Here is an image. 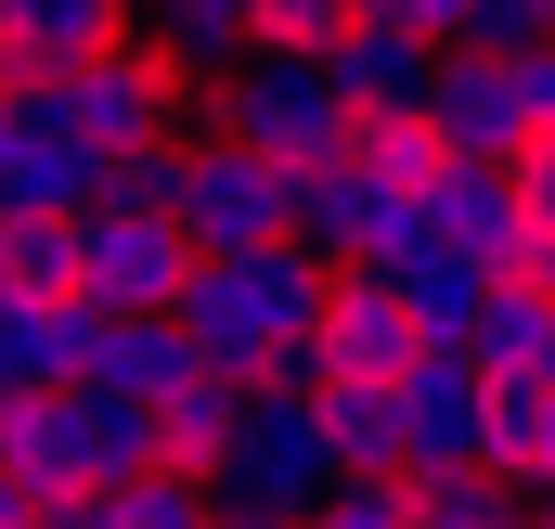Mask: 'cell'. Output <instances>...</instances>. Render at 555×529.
<instances>
[{"label": "cell", "mask_w": 555, "mask_h": 529, "mask_svg": "<svg viewBox=\"0 0 555 529\" xmlns=\"http://www.w3.org/2000/svg\"><path fill=\"white\" fill-rule=\"evenodd\" d=\"M323 310H336V271L310 259V246H246V259H207V271H194L168 323L194 336V362H207V375L259 388L272 362L323 349Z\"/></svg>", "instance_id": "1"}, {"label": "cell", "mask_w": 555, "mask_h": 529, "mask_svg": "<svg viewBox=\"0 0 555 529\" xmlns=\"http://www.w3.org/2000/svg\"><path fill=\"white\" fill-rule=\"evenodd\" d=\"M155 52H168L181 78H233V65L272 52V26H259V0H168V13H155Z\"/></svg>", "instance_id": "18"}, {"label": "cell", "mask_w": 555, "mask_h": 529, "mask_svg": "<svg viewBox=\"0 0 555 529\" xmlns=\"http://www.w3.org/2000/svg\"><path fill=\"white\" fill-rule=\"evenodd\" d=\"M426 362V336H414V310L362 271V284H336V310H323V388H401Z\"/></svg>", "instance_id": "12"}, {"label": "cell", "mask_w": 555, "mask_h": 529, "mask_svg": "<svg viewBox=\"0 0 555 529\" xmlns=\"http://www.w3.org/2000/svg\"><path fill=\"white\" fill-rule=\"evenodd\" d=\"M530 529H555V491H543V504H530Z\"/></svg>", "instance_id": "29"}, {"label": "cell", "mask_w": 555, "mask_h": 529, "mask_svg": "<svg viewBox=\"0 0 555 529\" xmlns=\"http://www.w3.org/2000/svg\"><path fill=\"white\" fill-rule=\"evenodd\" d=\"M117 39H142L117 0H0V91H65Z\"/></svg>", "instance_id": "9"}, {"label": "cell", "mask_w": 555, "mask_h": 529, "mask_svg": "<svg viewBox=\"0 0 555 529\" xmlns=\"http://www.w3.org/2000/svg\"><path fill=\"white\" fill-rule=\"evenodd\" d=\"M0 297L13 310L91 297V220H0Z\"/></svg>", "instance_id": "17"}, {"label": "cell", "mask_w": 555, "mask_h": 529, "mask_svg": "<svg viewBox=\"0 0 555 529\" xmlns=\"http://www.w3.org/2000/svg\"><path fill=\"white\" fill-rule=\"evenodd\" d=\"M39 517H52V504H39V491H26V478L0 465V529H39Z\"/></svg>", "instance_id": "28"}, {"label": "cell", "mask_w": 555, "mask_h": 529, "mask_svg": "<svg viewBox=\"0 0 555 529\" xmlns=\"http://www.w3.org/2000/svg\"><path fill=\"white\" fill-rule=\"evenodd\" d=\"M0 465L39 504H78L91 491V413H78V388L65 400H0Z\"/></svg>", "instance_id": "15"}, {"label": "cell", "mask_w": 555, "mask_h": 529, "mask_svg": "<svg viewBox=\"0 0 555 529\" xmlns=\"http://www.w3.org/2000/svg\"><path fill=\"white\" fill-rule=\"evenodd\" d=\"M323 439H336V478L349 491H401V465H414L401 388H323Z\"/></svg>", "instance_id": "16"}, {"label": "cell", "mask_w": 555, "mask_h": 529, "mask_svg": "<svg viewBox=\"0 0 555 529\" xmlns=\"http://www.w3.org/2000/svg\"><path fill=\"white\" fill-rule=\"evenodd\" d=\"M401 529H530V491H504V478H401Z\"/></svg>", "instance_id": "22"}, {"label": "cell", "mask_w": 555, "mask_h": 529, "mask_svg": "<svg viewBox=\"0 0 555 529\" xmlns=\"http://www.w3.org/2000/svg\"><path fill=\"white\" fill-rule=\"evenodd\" d=\"M0 117H13V91H0Z\"/></svg>", "instance_id": "30"}, {"label": "cell", "mask_w": 555, "mask_h": 529, "mask_svg": "<svg viewBox=\"0 0 555 529\" xmlns=\"http://www.w3.org/2000/svg\"><path fill=\"white\" fill-rule=\"evenodd\" d=\"M181 233L194 259H246V246H297V168L246 155V142L194 130V181H181Z\"/></svg>", "instance_id": "5"}, {"label": "cell", "mask_w": 555, "mask_h": 529, "mask_svg": "<svg viewBox=\"0 0 555 529\" xmlns=\"http://www.w3.org/2000/svg\"><path fill=\"white\" fill-rule=\"evenodd\" d=\"M426 130H439V155H465V168H517V142H530L517 65L452 52V65H439V91H426Z\"/></svg>", "instance_id": "11"}, {"label": "cell", "mask_w": 555, "mask_h": 529, "mask_svg": "<svg viewBox=\"0 0 555 529\" xmlns=\"http://www.w3.org/2000/svg\"><path fill=\"white\" fill-rule=\"evenodd\" d=\"M349 168H362L375 194H426L452 155H439V130H426V117H349Z\"/></svg>", "instance_id": "21"}, {"label": "cell", "mask_w": 555, "mask_h": 529, "mask_svg": "<svg viewBox=\"0 0 555 529\" xmlns=\"http://www.w3.org/2000/svg\"><path fill=\"white\" fill-rule=\"evenodd\" d=\"M401 426H414L401 478H491V375H478V349H426L401 375Z\"/></svg>", "instance_id": "7"}, {"label": "cell", "mask_w": 555, "mask_h": 529, "mask_svg": "<svg viewBox=\"0 0 555 529\" xmlns=\"http://www.w3.org/2000/svg\"><path fill=\"white\" fill-rule=\"evenodd\" d=\"M323 78H336V104H349V117H426V91H439V52L401 26V0H362Z\"/></svg>", "instance_id": "10"}, {"label": "cell", "mask_w": 555, "mask_h": 529, "mask_svg": "<svg viewBox=\"0 0 555 529\" xmlns=\"http://www.w3.org/2000/svg\"><path fill=\"white\" fill-rule=\"evenodd\" d=\"M194 375H207V362H194V336H181V323H117V336H104V362H91V388H104V400H142V413H168Z\"/></svg>", "instance_id": "19"}, {"label": "cell", "mask_w": 555, "mask_h": 529, "mask_svg": "<svg viewBox=\"0 0 555 529\" xmlns=\"http://www.w3.org/2000/svg\"><path fill=\"white\" fill-rule=\"evenodd\" d=\"M336 491L349 478H336V439H323V388H246V426L207 478L220 529H310Z\"/></svg>", "instance_id": "2"}, {"label": "cell", "mask_w": 555, "mask_h": 529, "mask_svg": "<svg viewBox=\"0 0 555 529\" xmlns=\"http://www.w3.org/2000/svg\"><path fill=\"white\" fill-rule=\"evenodd\" d=\"M181 181H194V142H142L104 168V207H142V220H181Z\"/></svg>", "instance_id": "25"}, {"label": "cell", "mask_w": 555, "mask_h": 529, "mask_svg": "<svg viewBox=\"0 0 555 529\" xmlns=\"http://www.w3.org/2000/svg\"><path fill=\"white\" fill-rule=\"evenodd\" d=\"M375 284H388V297H401V310H414V336L426 349H478V310H491V271L478 259H452V246H439V233H401V246H388V271H375Z\"/></svg>", "instance_id": "14"}, {"label": "cell", "mask_w": 555, "mask_h": 529, "mask_svg": "<svg viewBox=\"0 0 555 529\" xmlns=\"http://www.w3.org/2000/svg\"><path fill=\"white\" fill-rule=\"evenodd\" d=\"M426 233H439L452 259H478L491 284H504V271H517V246H530V207H517V168H465V155H452V168L426 181Z\"/></svg>", "instance_id": "13"}, {"label": "cell", "mask_w": 555, "mask_h": 529, "mask_svg": "<svg viewBox=\"0 0 555 529\" xmlns=\"http://www.w3.org/2000/svg\"><path fill=\"white\" fill-rule=\"evenodd\" d=\"M194 271H207V259H194V233H181V220L91 207V310H117V323H168Z\"/></svg>", "instance_id": "8"}, {"label": "cell", "mask_w": 555, "mask_h": 529, "mask_svg": "<svg viewBox=\"0 0 555 529\" xmlns=\"http://www.w3.org/2000/svg\"><path fill=\"white\" fill-rule=\"evenodd\" d=\"M543 375H555V362H543Z\"/></svg>", "instance_id": "31"}, {"label": "cell", "mask_w": 555, "mask_h": 529, "mask_svg": "<svg viewBox=\"0 0 555 529\" xmlns=\"http://www.w3.org/2000/svg\"><path fill=\"white\" fill-rule=\"evenodd\" d=\"M233 426H246V388H233V375H194V388L155 413V452H168V478H220Z\"/></svg>", "instance_id": "20"}, {"label": "cell", "mask_w": 555, "mask_h": 529, "mask_svg": "<svg viewBox=\"0 0 555 529\" xmlns=\"http://www.w3.org/2000/svg\"><path fill=\"white\" fill-rule=\"evenodd\" d=\"M52 104H65V130H78V142H104V155H142V142H194V130H181V117H194V78H181L155 39H117V52H104V65H78Z\"/></svg>", "instance_id": "4"}, {"label": "cell", "mask_w": 555, "mask_h": 529, "mask_svg": "<svg viewBox=\"0 0 555 529\" xmlns=\"http://www.w3.org/2000/svg\"><path fill=\"white\" fill-rule=\"evenodd\" d=\"M310 529H401V491H336Z\"/></svg>", "instance_id": "27"}, {"label": "cell", "mask_w": 555, "mask_h": 529, "mask_svg": "<svg viewBox=\"0 0 555 529\" xmlns=\"http://www.w3.org/2000/svg\"><path fill=\"white\" fill-rule=\"evenodd\" d=\"M543 400H555V375H491V478H504V491H530V452H543Z\"/></svg>", "instance_id": "24"}, {"label": "cell", "mask_w": 555, "mask_h": 529, "mask_svg": "<svg viewBox=\"0 0 555 529\" xmlns=\"http://www.w3.org/2000/svg\"><path fill=\"white\" fill-rule=\"evenodd\" d=\"M104 142L65 130V104L52 91H13V117H0V220H91L104 207Z\"/></svg>", "instance_id": "6"}, {"label": "cell", "mask_w": 555, "mask_h": 529, "mask_svg": "<svg viewBox=\"0 0 555 529\" xmlns=\"http://www.w3.org/2000/svg\"><path fill=\"white\" fill-rule=\"evenodd\" d=\"M207 142H246V155H272V168H349V104H336V78L323 65H297V52H259V65H233V78H207Z\"/></svg>", "instance_id": "3"}, {"label": "cell", "mask_w": 555, "mask_h": 529, "mask_svg": "<svg viewBox=\"0 0 555 529\" xmlns=\"http://www.w3.org/2000/svg\"><path fill=\"white\" fill-rule=\"evenodd\" d=\"M543 362H555V297L491 284V310H478V375H543Z\"/></svg>", "instance_id": "23"}, {"label": "cell", "mask_w": 555, "mask_h": 529, "mask_svg": "<svg viewBox=\"0 0 555 529\" xmlns=\"http://www.w3.org/2000/svg\"><path fill=\"white\" fill-rule=\"evenodd\" d=\"M517 207H530V233L555 246V130H530V142H517Z\"/></svg>", "instance_id": "26"}]
</instances>
